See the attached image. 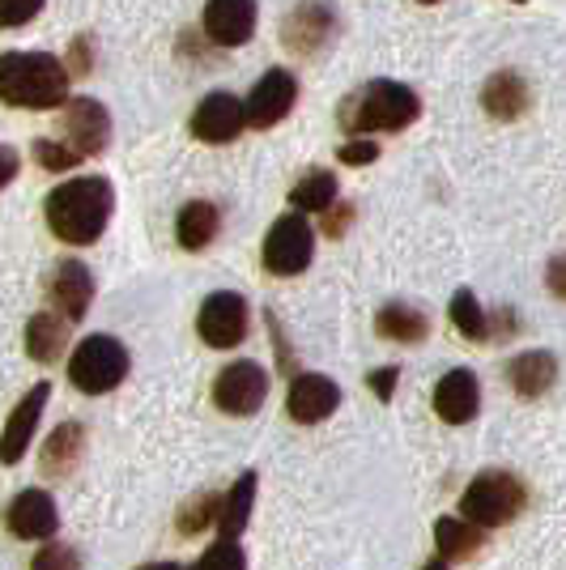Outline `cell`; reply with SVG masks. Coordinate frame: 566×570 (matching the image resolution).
Listing matches in <instances>:
<instances>
[{
	"mask_svg": "<svg viewBox=\"0 0 566 570\" xmlns=\"http://www.w3.org/2000/svg\"><path fill=\"white\" fill-rule=\"evenodd\" d=\"M111 209H116V188L103 175H77V179H65L60 188L48 191L43 217H48V230L60 243L90 247L107 230Z\"/></svg>",
	"mask_w": 566,
	"mask_h": 570,
	"instance_id": "obj_1",
	"label": "cell"
},
{
	"mask_svg": "<svg viewBox=\"0 0 566 570\" xmlns=\"http://www.w3.org/2000/svg\"><path fill=\"white\" fill-rule=\"evenodd\" d=\"M69 98V69L51 51H4L0 56V102L18 111H56Z\"/></svg>",
	"mask_w": 566,
	"mask_h": 570,
	"instance_id": "obj_2",
	"label": "cell"
},
{
	"mask_svg": "<svg viewBox=\"0 0 566 570\" xmlns=\"http://www.w3.org/2000/svg\"><path fill=\"white\" fill-rule=\"evenodd\" d=\"M422 116V98L401 81H367L362 90L341 102V128L345 137H371V132H401Z\"/></svg>",
	"mask_w": 566,
	"mask_h": 570,
	"instance_id": "obj_3",
	"label": "cell"
},
{
	"mask_svg": "<svg viewBox=\"0 0 566 570\" xmlns=\"http://www.w3.org/2000/svg\"><path fill=\"white\" fill-rule=\"evenodd\" d=\"M528 507V485L507 469H486L465 485L460 494V520L472 528H502V523H516L519 511Z\"/></svg>",
	"mask_w": 566,
	"mask_h": 570,
	"instance_id": "obj_4",
	"label": "cell"
},
{
	"mask_svg": "<svg viewBox=\"0 0 566 570\" xmlns=\"http://www.w3.org/2000/svg\"><path fill=\"white\" fill-rule=\"evenodd\" d=\"M128 380V350L111 333L86 336L69 357V383L86 396H107Z\"/></svg>",
	"mask_w": 566,
	"mask_h": 570,
	"instance_id": "obj_5",
	"label": "cell"
},
{
	"mask_svg": "<svg viewBox=\"0 0 566 570\" xmlns=\"http://www.w3.org/2000/svg\"><path fill=\"white\" fill-rule=\"evenodd\" d=\"M260 261L273 277H299L308 273L311 261H315V230L303 214H282L269 235H264V247H260Z\"/></svg>",
	"mask_w": 566,
	"mask_h": 570,
	"instance_id": "obj_6",
	"label": "cell"
},
{
	"mask_svg": "<svg viewBox=\"0 0 566 570\" xmlns=\"http://www.w3.org/2000/svg\"><path fill=\"white\" fill-rule=\"evenodd\" d=\"M252 328V307L238 289H213L196 311V333L209 350H235L247 341Z\"/></svg>",
	"mask_w": 566,
	"mask_h": 570,
	"instance_id": "obj_7",
	"label": "cell"
},
{
	"mask_svg": "<svg viewBox=\"0 0 566 570\" xmlns=\"http://www.w3.org/2000/svg\"><path fill=\"white\" fill-rule=\"evenodd\" d=\"M264 396H269V371L260 362H252V357H238L231 366H222L217 380H213V404L222 413H231V417L260 413Z\"/></svg>",
	"mask_w": 566,
	"mask_h": 570,
	"instance_id": "obj_8",
	"label": "cell"
},
{
	"mask_svg": "<svg viewBox=\"0 0 566 570\" xmlns=\"http://www.w3.org/2000/svg\"><path fill=\"white\" fill-rule=\"evenodd\" d=\"M60 141L69 145L77 158H95L111 145V111L98 98H65L60 107Z\"/></svg>",
	"mask_w": 566,
	"mask_h": 570,
	"instance_id": "obj_9",
	"label": "cell"
},
{
	"mask_svg": "<svg viewBox=\"0 0 566 570\" xmlns=\"http://www.w3.org/2000/svg\"><path fill=\"white\" fill-rule=\"evenodd\" d=\"M294 102H299V77L290 69H269L252 86V95L243 98V124L273 128L294 111Z\"/></svg>",
	"mask_w": 566,
	"mask_h": 570,
	"instance_id": "obj_10",
	"label": "cell"
},
{
	"mask_svg": "<svg viewBox=\"0 0 566 570\" xmlns=\"http://www.w3.org/2000/svg\"><path fill=\"white\" fill-rule=\"evenodd\" d=\"M188 128L201 145H231L247 128L243 124V98H235L231 90H209L196 102Z\"/></svg>",
	"mask_w": 566,
	"mask_h": 570,
	"instance_id": "obj_11",
	"label": "cell"
},
{
	"mask_svg": "<svg viewBox=\"0 0 566 570\" xmlns=\"http://www.w3.org/2000/svg\"><path fill=\"white\" fill-rule=\"evenodd\" d=\"M332 35H336V13H332V4H324V0L294 4L282 22V43L290 51H299V56L324 51L332 43Z\"/></svg>",
	"mask_w": 566,
	"mask_h": 570,
	"instance_id": "obj_12",
	"label": "cell"
},
{
	"mask_svg": "<svg viewBox=\"0 0 566 570\" xmlns=\"http://www.w3.org/2000/svg\"><path fill=\"white\" fill-rule=\"evenodd\" d=\"M341 404V387L336 380L320 375V371H303L290 380V392H285V413L290 422L299 426H315V422H329Z\"/></svg>",
	"mask_w": 566,
	"mask_h": 570,
	"instance_id": "obj_13",
	"label": "cell"
},
{
	"mask_svg": "<svg viewBox=\"0 0 566 570\" xmlns=\"http://www.w3.org/2000/svg\"><path fill=\"white\" fill-rule=\"evenodd\" d=\"M48 298L65 324L86 320V311L95 303V273L81 261H60L48 273Z\"/></svg>",
	"mask_w": 566,
	"mask_h": 570,
	"instance_id": "obj_14",
	"label": "cell"
},
{
	"mask_svg": "<svg viewBox=\"0 0 566 570\" xmlns=\"http://www.w3.org/2000/svg\"><path fill=\"white\" fill-rule=\"evenodd\" d=\"M256 22H260L256 0H209L205 4V18H201L205 39L217 43V48H243V43H252Z\"/></svg>",
	"mask_w": 566,
	"mask_h": 570,
	"instance_id": "obj_15",
	"label": "cell"
},
{
	"mask_svg": "<svg viewBox=\"0 0 566 570\" xmlns=\"http://www.w3.org/2000/svg\"><path fill=\"white\" fill-rule=\"evenodd\" d=\"M48 396H51V383H35L22 401L13 404L9 422H4V430H0V464H22L26 448H30L35 430H39V422H43Z\"/></svg>",
	"mask_w": 566,
	"mask_h": 570,
	"instance_id": "obj_16",
	"label": "cell"
},
{
	"mask_svg": "<svg viewBox=\"0 0 566 570\" xmlns=\"http://www.w3.org/2000/svg\"><path fill=\"white\" fill-rule=\"evenodd\" d=\"M4 523L18 541H51L60 532V511H56V499L48 490H22L9 502Z\"/></svg>",
	"mask_w": 566,
	"mask_h": 570,
	"instance_id": "obj_17",
	"label": "cell"
},
{
	"mask_svg": "<svg viewBox=\"0 0 566 570\" xmlns=\"http://www.w3.org/2000/svg\"><path fill=\"white\" fill-rule=\"evenodd\" d=\"M481 409V383L469 366H451L448 375L435 387V413L448 422V426H469Z\"/></svg>",
	"mask_w": 566,
	"mask_h": 570,
	"instance_id": "obj_18",
	"label": "cell"
},
{
	"mask_svg": "<svg viewBox=\"0 0 566 570\" xmlns=\"http://www.w3.org/2000/svg\"><path fill=\"white\" fill-rule=\"evenodd\" d=\"M481 107H486V116L498 119V124H511V119L528 116V107H533V86L524 81V72L498 69V72H490L486 86H481Z\"/></svg>",
	"mask_w": 566,
	"mask_h": 570,
	"instance_id": "obj_19",
	"label": "cell"
},
{
	"mask_svg": "<svg viewBox=\"0 0 566 570\" xmlns=\"http://www.w3.org/2000/svg\"><path fill=\"white\" fill-rule=\"evenodd\" d=\"M558 380V354L554 350H524L507 362V383L516 387L524 401L545 396Z\"/></svg>",
	"mask_w": 566,
	"mask_h": 570,
	"instance_id": "obj_20",
	"label": "cell"
},
{
	"mask_svg": "<svg viewBox=\"0 0 566 570\" xmlns=\"http://www.w3.org/2000/svg\"><path fill=\"white\" fill-rule=\"evenodd\" d=\"M256 485H260V473L256 469H247V473L238 476L235 485L217 499V532L226 537V541H238L243 537V528L252 520V507H256Z\"/></svg>",
	"mask_w": 566,
	"mask_h": 570,
	"instance_id": "obj_21",
	"label": "cell"
},
{
	"mask_svg": "<svg viewBox=\"0 0 566 570\" xmlns=\"http://www.w3.org/2000/svg\"><path fill=\"white\" fill-rule=\"evenodd\" d=\"M81 455H86V426H81V422H60V426L48 434L39 464H43L48 476H69L72 469L81 464Z\"/></svg>",
	"mask_w": 566,
	"mask_h": 570,
	"instance_id": "obj_22",
	"label": "cell"
},
{
	"mask_svg": "<svg viewBox=\"0 0 566 570\" xmlns=\"http://www.w3.org/2000/svg\"><path fill=\"white\" fill-rule=\"evenodd\" d=\"M375 333L383 341H397V345H422L430 336V315L413 303H388L375 315Z\"/></svg>",
	"mask_w": 566,
	"mask_h": 570,
	"instance_id": "obj_23",
	"label": "cell"
},
{
	"mask_svg": "<svg viewBox=\"0 0 566 570\" xmlns=\"http://www.w3.org/2000/svg\"><path fill=\"white\" fill-rule=\"evenodd\" d=\"M222 230V209L213 200H192L179 209V222H175V238L184 252H205L213 238Z\"/></svg>",
	"mask_w": 566,
	"mask_h": 570,
	"instance_id": "obj_24",
	"label": "cell"
},
{
	"mask_svg": "<svg viewBox=\"0 0 566 570\" xmlns=\"http://www.w3.org/2000/svg\"><path fill=\"white\" fill-rule=\"evenodd\" d=\"M65 345H69V324L56 311L30 315V324H26V354L35 357V362H43V366L60 362Z\"/></svg>",
	"mask_w": 566,
	"mask_h": 570,
	"instance_id": "obj_25",
	"label": "cell"
},
{
	"mask_svg": "<svg viewBox=\"0 0 566 570\" xmlns=\"http://www.w3.org/2000/svg\"><path fill=\"white\" fill-rule=\"evenodd\" d=\"M435 546H439V562H465L472 553H481L486 532L465 523L460 515H443L435 520Z\"/></svg>",
	"mask_w": 566,
	"mask_h": 570,
	"instance_id": "obj_26",
	"label": "cell"
},
{
	"mask_svg": "<svg viewBox=\"0 0 566 570\" xmlns=\"http://www.w3.org/2000/svg\"><path fill=\"white\" fill-rule=\"evenodd\" d=\"M336 175L332 170H311L290 188V214H324L329 205H336Z\"/></svg>",
	"mask_w": 566,
	"mask_h": 570,
	"instance_id": "obj_27",
	"label": "cell"
},
{
	"mask_svg": "<svg viewBox=\"0 0 566 570\" xmlns=\"http://www.w3.org/2000/svg\"><path fill=\"white\" fill-rule=\"evenodd\" d=\"M451 328L465 336V341H486L490 315L477 303V294H472L469 285H460V289L451 294Z\"/></svg>",
	"mask_w": 566,
	"mask_h": 570,
	"instance_id": "obj_28",
	"label": "cell"
},
{
	"mask_svg": "<svg viewBox=\"0 0 566 570\" xmlns=\"http://www.w3.org/2000/svg\"><path fill=\"white\" fill-rule=\"evenodd\" d=\"M188 570H247V553L238 541H226V537H217Z\"/></svg>",
	"mask_w": 566,
	"mask_h": 570,
	"instance_id": "obj_29",
	"label": "cell"
},
{
	"mask_svg": "<svg viewBox=\"0 0 566 570\" xmlns=\"http://www.w3.org/2000/svg\"><path fill=\"white\" fill-rule=\"evenodd\" d=\"M217 499H222V494H196L192 502H184V511H179V532H184V537L205 532V528L217 520Z\"/></svg>",
	"mask_w": 566,
	"mask_h": 570,
	"instance_id": "obj_30",
	"label": "cell"
},
{
	"mask_svg": "<svg viewBox=\"0 0 566 570\" xmlns=\"http://www.w3.org/2000/svg\"><path fill=\"white\" fill-rule=\"evenodd\" d=\"M30 570H81V549L65 541H48L30 558Z\"/></svg>",
	"mask_w": 566,
	"mask_h": 570,
	"instance_id": "obj_31",
	"label": "cell"
},
{
	"mask_svg": "<svg viewBox=\"0 0 566 570\" xmlns=\"http://www.w3.org/2000/svg\"><path fill=\"white\" fill-rule=\"evenodd\" d=\"M35 163L43 170H72L81 158H77L65 141H48V137H43V141H35Z\"/></svg>",
	"mask_w": 566,
	"mask_h": 570,
	"instance_id": "obj_32",
	"label": "cell"
},
{
	"mask_svg": "<svg viewBox=\"0 0 566 570\" xmlns=\"http://www.w3.org/2000/svg\"><path fill=\"white\" fill-rule=\"evenodd\" d=\"M43 4H48V0H0V26L13 30V26L35 22V18L43 13Z\"/></svg>",
	"mask_w": 566,
	"mask_h": 570,
	"instance_id": "obj_33",
	"label": "cell"
},
{
	"mask_svg": "<svg viewBox=\"0 0 566 570\" xmlns=\"http://www.w3.org/2000/svg\"><path fill=\"white\" fill-rule=\"evenodd\" d=\"M336 158H341L345 167H367V163H375L379 158V145L367 141V137H350V141L336 149Z\"/></svg>",
	"mask_w": 566,
	"mask_h": 570,
	"instance_id": "obj_34",
	"label": "cell"
},
{
	"mask_svg": "<svg viewBox=\"0 0 566 570\" xmlns=\"http://www.w3.org/2000/svg\"><path fill=\"white\" fill-rule=\"evenodd\" d=\"M367 383H371V392H375L379 401L388 404L392 396H397V383H401V371H397V366H379V371H371V375H367Z\"/></svg>",
	"mask_w": 566,
	"mask_h": 570,
	"instance_id": "obj_35",
	"label": "cell"
},
{
	"mask_svg": "<svg viewBox=\"0 0 566 570\" xmlns=\"http://www.w3.org/2000/svg\"><path fill=\"white\" fill-rule=\"evenodd\" d=\"M324 230H329L332 238H341L345 235V226H350V222H354V205H329V209H324Z\"/></svg>",
	"mask_w": 566,
	"mask_h": 570,
	"instance_id": "obj_36",
	"label": "cell"
},
{
	"mask_svg": "<svg viewBox=\"0 0 566 570\" xmlns=\"http://www.w3.org/2000/svg\"><path fill=\"white\" fill-rule=\"evenodd\" d=\"M18 170H22L18 149H13V145H0V188H9V184L18 179Z\"/></svg>",
	"mask_w": 566,
	"mask_h": 570,
	"instance_id": "obj_37",
	"label": "cell"
},
{
	"mask_svg": "<svg viewBox=\"0 0 566 570\" xmlns=\"http://www.w3.org/2000/svg\"><path fill=\"white\" fill-rule=\"evenodd\" d=\"M72 72H77V77L90 72V39H77V43H72Z\"/></svg>",
	"mask_w": 566,
	"mask_h": 570,
	"instance_id": "obj_38",
	"label": "cell"
},
{
	"mask_svg": "<svg viewBox=\"0 0 566 570\" xmlns=\"http://www.w3.org/2000/svg\"><path fill=\"white\" fill-rule=\"evenodd\" d=\"M549 289H554V294H563V261H558V256L549 261Z\"/></svg>",
	"mask_w": 566,
	"mask_h": 570,
	"instance_id": "obj_39",
	"label": "cell"
},
{
	"mask_svg": "<svg viewBox=\"0 0 566 570\" xmlns=\"http://www.w3.org/2000/svg\"><path fill=\"white\" fill-rule=\"evenodd\" d=\"M137 570H184V567H175V562H145V567Z\"/></svg>",
	"mask_w": 566,
	"mask_h": 570,
	"instance_id": "obj_40",
	"label": "cell"
},
{
	"mask_svg": "<svg viewBox=\"0 0 566 570\" xmlns=\"http://www.w3.org/2000/svg\"><path fill=\"white\" fill-rule=\"evenodd\" d=\"M422 570H451V567H448V562H439V558H435V562H426Z\"/></svg>",
	"mask_w": 566,
	"mask_h": 570,
	"instance_id": "obj_41",
	"label": "cell"
},
{
	"mask_svg": "<svg viewBox=\"0 0 566 570\" xmlns=\"http://www.w3.org/2000/svg\"><path fill=\"white\" fill-rule=\"evenodd\" d=\"M418 4H439V0H418Z\"/></svg>",
	"mask_w": 566,
	"mask_h": 570,
	"instance_id": "obj_42",
	"label": "cell"
},
{
	"mask_svg": "<svg viewBox=\"0 0 566 570\" xmlns=\"http://www.w3.org/2000/svg\"><path fill=\"white\" fill-rule=\"evenodd\" d=\"M516 4H524V0H516Z\"/></svg>",
	"mask_w": 566,
	"mask_h": 570,
	"instance_id": "obj_43",
	"label": "cell"
}]
</instances>
